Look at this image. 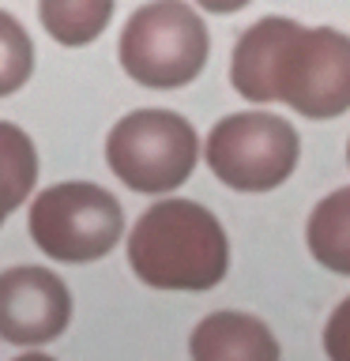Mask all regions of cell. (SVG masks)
Listing matches in <instances>:
<instances>
[{"label": "cell", "instance_id": "obj_1", "mask_svg": "<svg viewBox=\"0 0 350 361\" xmlns=\"http://www.w3.org/2000/svg\"><path fill=\"white\" fill-rule=\"evenodd\" d=\"M230 83L248 102H282L301 117L332 121L350 109V42L335 27L267 16L234 45Z\"/></svg>", "mask_w": 350, "mask_h": 361}, {"label": "cell", "instance_id": "obj_2", "mask_svg": "<svg viewBox=\"0 0 350 361\" xmlns=\"http://www.w3.org/2000/svg\"><path fill=\"white\" fill-rule=\"evenodd\" d=\"M128 264L155 290H211L230 271L222 222L192 200L147 207L128 237Z\"/></svg>", "mask_w": 350, "mask_h": 361}, {"label": "cell", "instance_id": "obj_3", "mask_svg": "<svg viewBox=\"0 0 350 361\" xmlns=\"http://www.w3.org/2000/svg\"><path fill=\"white\" fill-rule=\"evenodd\" d=\"M211 38L200 11L181 0H151L135 8L121 34V68L140 87L177 90L203 72Z\"/></svg>", "mask_w": 350, "mask_h": 361}, {"label": "cell", "instance_id": "obj_4", "mask_svg": "<svg viewBox=\"0 0 350 361\" xmlns=\"http://www.w3.org/2000/svg\"><path fill=\"white\" fill-rule=\"evenodd\" d=\"M200 158L196 128L169 109H135L113 124L106 140V162L132 192H174L185 185Z\"/></svg>", "mask_w": 350, "mask_h": 361}, {"label": "cell", "instance_id": "obj_5", "mask_svg": "<svg viewBox=\"0 0 350 361\" xmlns=\"http://www.w3.org/2000/svg\"><path fill=\"white\" fill-rule=\"evenodd\" d=\"M124 233V211L102 185H49L30 207V237L49 259L90 264L113 252Z\"/></svg>", "mask_w": 350, "mask_h": 361}, {"label": "cell", "instance_id": "obj_6", "mask_svg": "<svg viewBox=\"0 0 350 361\" xmlns=\"http://www.w3.org/2000/svg\"><path fill=\"white\" fill-rule=\"evenodd\" d=\"M298 132L275 113H230L207 135L211 173L237 192H271L298 166Z\"/></svg>", "mask_w": 350, "mask_h": 361}, {"label": "cell", "instance_id": "obj_7", "mask_svg": "<svg viewBox=\"0 0 350 361\" xmlns=\"http://www.w3.org/2000/svg\"><path fill=\"white\" fill-rule=\"evenodd\" d=\"M72 320V293L49 267L0 271V338L11 346H45Z\"/></svg>", "mask_w": 350, "mask_h": 361}, {"label": "cell", "instance_id": "obj_8", "mask_svg": "<svg viewBox=\"0 0 350 361\" xmlns=\"http://www.w3.org/2000/svg\"><path fill=\"white\" fill-rule=\"evenodd\" d=\"M192 357L200 361H275L279 343L264 320L248 312H211L192 331Z\"/></svg>", "mask_w": 350, "mask_h": 361}, {"label": "cell", "instance_id": "obj_9", "mask_svg": "<svg viewBox=\"0 0 350 361\" xmlns=\"http://www.w3.org/2000/svg\"><path fill=\"white\" fill-rule=\"evenodd\" d=\"M309 248L327 271L350 275V188H339L316 203L309 219Z\"/></svg>", "mask_w": 350, "mask_h": 361}, {"label": "cell", "instance_id": "obj_10", "mask_svg": "<svg viewBox=\"0 0 350 361\" xmlns=\"http://www.w3.org/2000/svg\"><path fill=\"white\" fill-rule=\"evenodd\" d=\"M38 180V151L19 124L0 121V226Z\"/></svg>", "mask_w": 350, "mask_h": 361}, {"label": "cell", "instance_id": "obj_11", "mask_svg": "<svg viewBox=\"0 0 350 361\" xmlns=\"http://www.w3.org/2000/svg\"><path fill=\"white\" fill-rule=\"evenodd\" d=\"M38 19L61 45H90L113 19V0H38Z\"/></svg>", "mask_w": 350, "mask_h": 361}, {"label": "cell", "instance_id": "obj_12", "mask_svg": "<svg viewBox=\"0 0 350 361\" xmlns=\"http://www.w3.org/2000/svg\"><path fill=\"white\" fill-rule=\"evenodd\" d=\"M34 72V45L23 23L0 11V98L16 94Z\"/></svg>", "mask_w": 350, "mask_h": 361}, {"label": "cell", "instance_id": "obj_13", "mask_svg": "<svg viewBox=\"0 0 350 361\" xmlns=\"http://www.w3.org/2000/svg\"><path fill=\"white\" fill-rule=\"evenodd\" d=\"M196 4L215 11V16H230V11H241L245 4H253V0H196Z\"/></svg>", "mask_w": 350, "mask_h": 361}]
</instances>
